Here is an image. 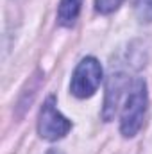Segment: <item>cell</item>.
I'll return each mask as SVG.
<instances>
[{"label": "cell", "mask_w": 152, "mask_h": 154, "mask_svg": "<svg viewBox=\"0 0 152 154\" xmlns=\"http://www.w3.org/2000/svg\"><path fill=\"white\" fill-rule=\"evenodd\" d=\"M147 113V84L143 79H136L125 99V106L120 116V133L125 138H132L143 125V118Z\"/></svg>", "instance_id": "6da1fadb"}, {"label": "cell", "mask_w": 152, "mask_h": 154, "mask_svg": "<svg viewBox=\"0 0 152 154\" xmlns=\"http://www.w3.org/2000/svg\"><path fill=\"white\" fill-rule=\"evenodd\" d=\"M102 81V66L95 57H84L75 66V72L72 75L70 90L77 99L91 97Z\"/></svg>", "instance_id": "7a4b0ae2"}, {"label": "cell", "mask_w": 152, "mask_h": 154, "mask_svg": "<svg viewBox=\"0 0 152 154\" xmlns=\"http://www.w3.org/2000/svg\"><path fill=\"white\" fill-rule=\"evenodd\" d=\"M72 129V122L63 116L57 108H56V97L50 95L41 111H39V120H38V133L41 138L48 140V142H56L63 136H66Z\"/></svg>", "instance_id": "3957f363"}, {"label": "cell", "mask_w": 152, "mask_h": 154, "mask_svg": "<svg viewBox=\"0 0 152 154\" xmlns=\"http://www.w3.org/2000/svg\"><path fill=\"white\" fill-rule=\"evenodd\" d=\"M125 86V77L120 72H113L109 77V82H108V91H106V102H104V120L109 122L114 115V109H116V104H118V99H120V91L123 90Z\"/></svg>", "instance_id": "277c9868"}, {"label": "cell", "mask_w": 152, "mask_h": 154, "mask_svg": "<svg viewBox=\"0 0 152 154\" xmlns=\"http://www.w3.org/2000/svg\"><path fill=\"white\" fill-rule=\"evenodd\" d=\"M81 4H82V0H61L59 11H57V20L63 27H72L75 23L77 16L81 13Z\"/></svg>", "instance_id": "5b68a950"}, {"label": "cell", "mask_w": 152, "mask_h": 154, "mask_svg": "<svg viewBox=\"0 0 152 154\" xmlns=\"http://www.w3.org/2000/svg\"><path fill=\"white\" fill-rule=\"evenodd\" d=\"M134 11L140 22H145V23L152 22V0H136Z\"/></svg>", "instance_id": "8992f818"}, {"label": "cell", "mask_w": 152, "mask_h": 154, "mask_svg": "<svg viewBox=\"0 0 152 154\" xmlns=\"http://www.w3.org/2000/svg\"><path fill=\"white\" fill-rule=\"evenodd\" d=\"M123 0H95V9L102 14H111L114 13Z\"/></svg>", "instance_id": "52a82bcc"}, {"label": "cell", "mask_w": 152, "mask_h": 154, "mask_svg": "<svg viewBox=\"0 0 152 154\" xmlns=\"http://www.w3.org/2000/svg\"><path fill=\"white\" fill-rule=\"evenodd\" d=\"M48 154H63V152H59V151H50Z\"/></svg>", "instance_id": "ba28073f"}]
</instances>
